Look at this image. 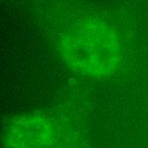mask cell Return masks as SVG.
Segmentation results:
<instances>
[{"instance_id":"cell-1","label":"cell","mask_w":148,"mask_h":148,"mask_svg":"<svg viewBox=\"0 0 148 148\" xmlns=\"http://www.w3.org/2000/svg\"><path fill=\"white\" fill-rule=\"evenodd\" d=\"M60 56L77 73L89 77H105L121 65L122 49L112 27L95 18H83L63 33Z\"/></svg>"}]
</instances>
